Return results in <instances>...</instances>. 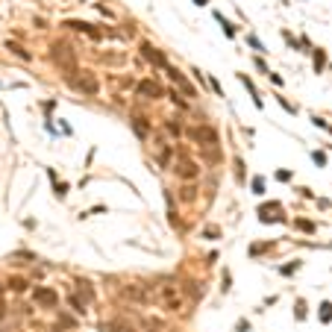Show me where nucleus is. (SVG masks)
I'll list each match as a JSON object with an SVG mask.
<instances>
[{"instance_id": "nucleus-15", "label": "nucleus", "mask_w": 332, "mask_h": 332, "mask_svg": "<svg viewBox=\"0 0 332 332\" xmlns=\"http://www.w3.org/2000/svg\"><path fill=\"white\" fill-rule=\"evenodd\" d=\"M77 291L82 294V300H91V297H94V291H91V288H88V282H82V280L77 282Z\"/></svg>"}, {"instance_id": "nucleus-20", "label": "nucleus", "mask_w": 332, "mask_h": 332, "mask_svg": "<svg viewBox=\"0 0 332 332\" xmlns=\"http://www.w3.org/2000/svg\"><path fill=\"white\" fill-rule=\"evenodd\" d=\"M106 332H129L127 327H106Z\"/></svg>"}, {"instance_id": "nucleus-1", "label": "nucleus", "mask_w": 332, "mask_h": 332, "mask_svg": "<svg viewBox=\"0 0 332 332\" xmlns=\"http://www.w3.org/2000/svg\"><path fill=\"white\" fill-rule=\"evenodd\" d=\"M68 85H71L74 91L85 94V97H94V94L100 91V82H97V77H94L91 71H74V77H68Z\"/></svg>"}, {"instance_id": "nucleus-14", "label": "nucleus", "mask_w": 332, "mask_h": 332, "mask_svg": "<svg viewBox=\"0 0 332 332\" xmlns=\"http://www.w3.org/2000/svg\"><path fill=\"white\" fill-rule=\"evenodd\" d=\"M6 47H9L15 56H21V59H29V50H24L21 44H15V41H6Z\"/></svg>"}, {"instance_id": "nucleus-11", "label": "nucleus", "mask_w": 332, "mask_h": 332, "mask_svg": "<svg viewBox=\"0 0 332 332\" xmlns=\"http://www.w3.org/2000/svg\"><path fill=\"white\" fill-rule=\"evenodd\" d=\"M124 294H127L129 300H138V303H147V300H150V288H147V285H127Z\"/></svg>"}, {"instance_id": "nucleus-13", "label": "nucleus", "mask_w": 332, "mask_h": 332, "mask_svg": "<svg viewBox=\"0 0 332 332\" xmlns=\"http://www.w3.org/2000/svg\"><path fill=\"white\" fill-rule=\"evenodd\" d=\"M194 197H197V188H194V182H191V185L185 182V185L179 188V200H182V203H191Z\"/></svg>"}, {"instance_id": "nucleus-4", "label": "nucleus", "mask_w": 332, "mask_h": 332, "mask_svg": "<svg viewBox=\"0 0 332 332\" xmlns=\"http://www.w3.org/2000/svg\"><path fill=\"white\" fill-rule=\"evenodd\" d=\"M177 177H179V179H185V182H188V179L194 182V179L200 177V165H197L194 159H185V156H182V159L177 162Z\"/></svg>"}, {"instance_id": "nucleus-8", "label": "nucleus", "mask_w": 332, "mask_h": 332, "mask_svg": "<svg viewBox=\"0 0 332 332\" xmlns=\"http://www.w3.org/2000/svg\"><path fill=\"white\" fill-rule=\"evenodd\" d=\"M65 26H68V29H77V32H82V35H91V38H103V35H106L103 29H97V26H91V24H85V21H65Z\"/></svg>"}, {"instance_id": "nucleus-21", "label": "nucleus", "mask_w": 332, "mask_h": 332, "mask_svg": "<svg viewBox=\"0 0 332 332\" xmlns=\"http://www.w3.org/2000/svg\"><path fill=\"white\" fill-rule=\"evenodd\" d=\"M3 315H6V306H3V303H0V318H3Z\"/></svg>"}, {"instance_id": "nucleus-12", "label": "nucleus", "mask_w": 332, "mask_h": 332, "mask_svg": "<svg viewBox=\"0 0 332 332\" xmlns=\"http://www.w3.org/2000/svg\"><path fill=\"white\" fill-rule=\"evenodd\" d=\"M100 62H106V65H124L127 62V56L118 50V53H100Z\"/></svg>"}, {"instance_id": "nucleus-2", "label": "nucleus", "mask_w": 332, "mask_h": 332, "mask_svg": "<svg viewBox=\"0 0 332 332\" xmlns=\"http://www.w3.org/2000/svg\"><path fill=\"white\" fill-rule=\"evenodd\" d=\"M50 56H53V62H56L59 68H65V71H74V62H77V56H74L71 44H65V41H56V44H53V50H50Z\"/></svg>"}, {"instance_id": "nucleus-7", "label": "nucleus", "mask_w": 332, "mask_h": 332, "mask_svg": "<svg viewBox=\"0 0 332 332\" xmlns=\"http://www.w3.org/2000/svg\"><path fill=\"white\" fill-rule=\"evenodd\" d=\"M32 300H35V306H41V309H53L59 297H56L53 288H35V291H32Z\"/></svg>"}, {"instance_id": "nucleus-10", "label": "nucleus", "mask_w": 332, "mask_h": 332, "mask_svg": "<svg viewBox=\"0 0 332 332\" xmlns=\"http://www.w3.org/2000/svg\"><path fill=\"white\" fill-rule=\"evenodd\" d=\"M138 94H141V97H153V100L165 97L162 85H159V82H153V79H141V82H138Z\"/></svg>"}, {"instance_id": "nucleus-16", "label": "nucleus", "mask_w": 332, "mask_h": 332, "mask_svg": "<svg viewBox=\"0 0 332 332\" xmlns=\"http://www.w3.org/2000/svg\"><path fill=\"white\" fill-rule=\"evenodd\" d=\"M135 129H138V135H147V132H150V127H147L144 118H135Z\"/></svg>"}, {"instance_id": "nucleus-3", "label": "nucleus", "mask_w": 332, "mask_h": 332, "mask_svg": "<svg viewBox=\"0 0 332 332\" xmlns=\"http://www.w3.org/2000/svg\"><path fill=\"white\" fill-rule=\"evenodd\" d=\"M188 135H191L197 144H203V147L218 144V132H215L212 127H191V129H188Z\"/></svg>"}, {"instance_id": "nucleus-17", "label": "nucleus", "mask_w": 332, "mask_h": 332, "mask_svg": "<svg viewBox=\"0 0 332 332\" xmlns=\"http://www.w3.org/2000/svg\"><path fill=\"white\" fill-rule=\"evenodd\" d=\"M253 191L256 194H265V179H253Z\"/></svg>"}, {"instance_id": "nucleus-19", "label": "nucleus", "mask_w": 332, "mask_h": 332, "mask_svg": "<svg viewBox=\"0 0 332 332\" xmlns=\"http://www.w3.org/2000/svg\"><path fill=\"white\" fill-rule=\"evenodd\" d=\"M297 227H300V230H306V232H312V230H315V227H312V224H309V221H300V224H297Z\"/></svg>"}, {"instance_id": "nucleus-9", "label": "nucleus", "mask_w": 332, "mask_h": 332, "mask_svg": "<svg viewBox=\"0 0 332 332\" xmlns=\"http://www.w3.org/2000/svg\"><path fill=\"white\" fill-rule=\"evenodd\" d=\"M141 56H144L150 65H156V68H168V59H165L153 44H141Z\"/></svg>"}, {"instance_id": "nucleus-18", "label": "nucleus", "mask_w": 332, "mask_h": 332, "mask_svg": "<svg viewBox=\"0 0 332 332\" xmlns=\"http://www.w3.org/2000/svg\"><path fill=\"white\" fill-rule=\"evenodd\" d=\"M168 97H171V100H174V103H177V106H185V100H182V97H179V94H177V91H171V94H168Z\"/></svg>"}, {"instance_id": "nucleus-5", "label": "nucleus", "mask_w": 332, "mask_h": 332, "mask_svg": "<svg viewBox=\"0 0 332 332\" xmlns=\"http://www.w3.org/2000/svg\"><path fill=\"white\" fill-rule=\"evenodd\" d=\"M162 303H165V309L179 312V309H182V294H179V288H177V285H165V288H162Z\"/></svg>"}, {"instance_id": "nucleus-6", "label": "nucleus", "mask_w": 332, "mask_h": 332, "mask_svg": "<svg viewBox=\"0 0 332 332\" xmlns=\"http://www.w3.org/2000/svg\"><path fill=\"white\" fill-rule=\"evenodd\" d=\"M165 74H168V77L174 79V85H177V88H179L182 94H188V97H197V91L191 88V82H188V79H185V77H182V74H179L177 68H171V65H168V68H165Z\"/></svg>"}]
</instances>
